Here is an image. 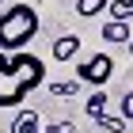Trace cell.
I'll return each instance as SVG.
<instances>
[{"label": "cell", "mask_w": 133, "mask_h": 133, "mask_svg": "<svg viewBox=\"0 0 133 133\" xmlns=\"http://www.w3.org/2000/svg\"><path fill=\"white\" fill-rule=\"evenodd\" d=\"M95 125H103L107 133H122V129H125V118H122V114H118V118H110V114H103V118H99Z\"/></svg>", "instance_id": "obj_10"}, {"label": "cell", "mask_w": 133, "mask_h": 133, "mask_svg": "<svg viewBox=\"0 0 133 133\" xmlns=\"http://www.w3.org/2000/svg\"><path fill=\"white\" fill-rule=\"evenodd\" d=\"M84 110H88L91 122H99L103 114H107V95H103V91H91V95H88V103H84Z\"/></svg>", "instance_id": "obj_7"}, {"label": "cell", "mask_w": 133, "mask_h": 133, "mask_svg": "<svg viewBox=\"0 0 133 133\" xmlns=\"http://www.w3.org/2000/svg\"><path fill=\"white\" fill-rule=\"evenodd\" d=\"M107 8H110V0H76V11H80L84 19H91V15H99Z\"/></svg>", "instance_id": "obj_8"}, {"label": "cell", "mask_w": 133, "mask_h": 133, "mask_svg": "<svg viewBox=\"0 0 133 133\" xmlns=\"http://www.w3.org/2000/svg\"><path fill=\"white\" fill-rule=\"evenodd\" d=\"M129 57H133V42H129Z\"/></svg>", "instance_id": "obj_14"}, {"label": "cell", "mask_w": 133, "mask_h": 133, "mask_svg": "<svg viewBox=\"0 0 133 133\" xmlns=\"http://www.w3.org/2000/svg\"><path fill=\"white\" fill-rule=\"evenodd\" d=\"M53 61H72L76 53H80V34H61V38H53Z\"/></svg>", "instance_id": "obj_4"}, {"label": "cell", "mask_w": 133, "mask_h": 133, "mask_svg": "<svg viewBox=\"0 0 133 133\" xmlns=\"http://www.w3.org/2000/svg\"><path fill=\"white\" fill-rule=\"evenodd\" d=\"M38 34V11L31 4H8L0 11V53H23Z\"/></svg>", "instance_id": "obj_2"}, {"label": "cell", "mask_w": 133, "mask_h": 133, "mask_svg": "<svg viewBox=\"0 0 133 133\" xmlns=\"http://www.w3.org/2000/svg\"><path fill=\"white\" fill-rule=\"evenodd\" d=\"M110 76H114V61L107 57V53H91V57H84V61L76 65V80H80V84H91L95 91H99Z\"/></svg>", "instance_id": "obj_3"}, {"label": "cell", "mask_w": 133, "mask_h": 133, "mask_svg": "<svg viewBox=\"0 0 133 133\" xmlns=\"http://www.w3.org/2000/svg\"><path fill=\"white\" fill-rule=\"evenodd\" d=\"M50 91H53V95H61V99H69V95H76V91H80V80H65V84H53Z\"/></svg>", "instance_id": "obj_11"}, {"label": "cell", "mask_w": 133, "mask_h": 133, "mask_svg": "<svg viewBox=\"0 0 133 133\" xmlns=\"http://www.w3.org/2000/svg\"><path fill=\"white\" fill-rule=\"evenodd\" d=\"M8 129H11V133H42V118H38L34 110H19Z\"/></svg>", "instance_id": "obj_6"}, {"label": "cell", "mask_w": 133, "mask_h": 133, "mask_svg": "<svg viewBox=\"0 0 133 133\" xmlns=\"http://www.w3.org/2000/svg\"><path fill=\"white\" fill-rule=\"evenodd\" d=\"M46 84V65L34 53H0V107H19L34 88Z\"/></svg>", "instance_id": "obj_1"}, {"label": "cell", "mask_w": 133, "mask_h": 133, "mask_svg": "<svg viewBox=\"0 0 133 133\" xmlns=\"http://www.w3.org/2000/svg\"><path fill=\"white\" fill-rule=\"evenodd\" d=\"M122 118H125V122H133V91L122 95Z\"/></svg>", "instance_id": "obj_12"}, {"label": "cell", "mask_w": 133, "mask_h": 133, "mask_svg": "<svg viewBox=\"0 0 133 133\" xmlns=\"http://www.w3.org/2000/svg\"><path fill=\"white\" fill-rule=\"evenodd\" d=\"M42 133H69V122H61V125H50V129H42Z\"/></svg>", "instance_id": "obj_13"}, {"label": "cell", "mask_w": 133, "mask_h": 133, "mask_svg": "<svg viewBox=\"0 0 133 133\" xmlns=\"http://www.w3.org/2000/svg\"><path fill=\"white\" fill-rule=\"evenodd\" d=\"M110 19H122V23H129L133 19V0H110Z\"/></svg>", "instance_id": "obj_9"}, {"label": "cell", "mask_w": 133, "mask_h": 133, "mask_svg": "<svg viewBox=\"0 0 133 133\" xmlns=\"http://www.w3.org/2000/svg\"><path fill=\"white\" fill-rule=\"evenodd\" d=\"M103 38L114 42V46H129V42H133L129 23H122V19H107V23H103Z\"/></svg>", "instance_id": "obj_5"}]
</instances>
